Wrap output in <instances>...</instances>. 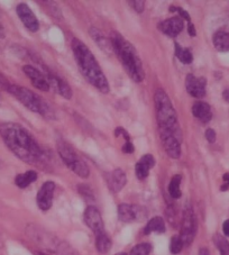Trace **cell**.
<instances>
[{
	"mask_svg": "<svg viewBox=\"0 0 229 255\" xmlns=\"http://www.w3.org/2000/svg\"><path fill=\"white\" fill-rule=\"evenodd\" d=\"M154 103H155L156 120L162 145L167 155L177 160L181 156L182 144V133L179 124L178 114L169 96L163 89H157L155 91Z\"/></svg>",
	"mask_w": 229,
	"mask_h": 255,
	"instance_id": "1",
	"label": "cell"
},
{
	"mask_svg": "<svg viewBox=\"0 0 229 255\" xmlns=\"http://www.w3.org/2000/svg\"><path fill=\"white\" fill-rule=\"evenodd\" d=\"M0 136L6 146L21 161L29 164H36L43 160V149L23 126L10 122L1 123Z\"/></svg>",
	"mask_w": 229,
	"mask_h": 255,
	"instance_id": "2",
	"label": "cell"
},
{
	"mask_svg": "<svg viewBox=\"0 0 229 255\" xmlns=\"http://www.w3.org/2000/svg\"><path fill=\"white\" fill-rule=\"evenodd\" d=\"M71 46L78 67L80 69L83 77L86 78V80L90 82L100 92L108 94L110 90L109 82L103 70H101L99 63L97 62L94 54L91 53L89 47L78 38L72 39Z\"/></svg>",
	"mask_w": 229,
	"mask_h": 255,
	"instance_id": "3",
	"label": "cell"
},
{
	"mask_svg": "<svg viewBox=\"0 0 229 255\" xmlns=\"http://www.w3.org/2000/svg\"><path fill=\"white\" fill-rule=\"evenodd\" d=\"M110 42H112L114 52L117 54L121 65L131 80L142 82L145 78V72L142 60L135 47L117 32H113L110 35Z\"/></svg>",
	"mask_w": 229,
	"mask_h": 255,
	"instance_id": "4",
	"label": "cell"
},
{
	"mask_svg": "<svg viewBox=\"0 0 229 255\" xmlns=\"http://www.w3.org/2000/svg\"><path fill=\"white\" fill-rule=\"evenodd\" d=\"M8 92L14 96L16 99H18L30 112L39 114V115L45 117L46 120H54L55 118V114L51 108L50 104H47L44 99L39 98L36 94H34L29 89H26V88L20 86L11 85L8 89Z\"/></svg>",
	"mask_w": 229,
	"mask_h": 255,
	"instance_id": "5",
	"label": "cell"
},
{
	"mask_svg": "<svg viewBox=\"0 0 229 255\" xmlns=\"http://www.w3.org/2000/svg\"><path fill=\"white\" fill-rule=\"evenodd\" d=\"M57 151H59L61 159L63 160L70 170H72L74 173L81 178L89 177V168H88L86 162L81 160V157L77 154V152L74 151L71 145H69L64 140H59L57 142Z\"/></svg>",
	"mask_w": 229,
	"mask_h": 255,
	"instance_id": "6",
	"label": "cell"
},
{
	"mask_svg": "<svg viewBox=\"0 0 229 255\" xmlns=\"http://www.w3.org/2000/svg\"><path fill=\"white\" fill-rule=\"evenodd\" d=\"M197 234V218L191 207H186L183 212L181 222V233L180 237L186 246L190 245Z\"/></svg>",
	"mask_w": 229,
	"mask_h": 255,
	"instance_id": "7",
	"label": "cell"
},
{
	"mask_svg": "<svg viewBox=\"0 0 229 255\" xmlns=\"http://www.w3.org/2000/svg\"><path fill=\"white\" fill-rule=\"evenodd\" d=\"M17 15H18L19 19L21 20V23L24 24V26L30 32H37L39 28V23L38 19L36 18L34 12L32 9L26 5V3H19L16 8Z\"/></svg>",
	"mask_w": 229,
	"mask_h": 255,
	"instance_id": "8",
	"label": "cell"
},
{
	"mask_svg": "<svg viewBox=\"0 0 229 255\" xmlns=\"http://www.w3.org/2000/svg\"><path fill=\"white\" fill-rule=\"evenodd\" d=\"M85 222L87 224V226L95 233V235L101 234V233L105 232L103 218H101L99 210L94 207V206H89V207L86 209Z\"/></svg>",
	"mask_w": 229,
	"mask_h": 255,
	"instance_id": "9",
	"label": "cell"
},
{
	"mask_svg": "<svg viewBox=\"0 0 229 255\" xmlns=\"http://www.w3.org/2000/svg\"><path fill=\"white\" fill-rule=\"evenodd\" d=\"M207 79L204 77H195L193 74H188L186 78V89L192 97L202 98L206 96Z\"/></svg>",
	"mask_w": 229,
	"mask_h": 255,
	"instance_id": "10",
	"label": "cell"
},
{
	"mask_svg": "<svg viewBox=\"0 0 229 255\" xmlns=\"http://www.w3.org/2000/svg\"><path fill=\"white\" fill-rule=\"evenodd\" d=\"M55 190V183L52 181H47L43 184L37 193V206L41 210H46L52 207L53 195Z\"/></svg>",
	"mask_w": 229,
	"mask_h": 255,
	"instance_id": "11",
	"label": "cell"
},
{
	"mask_svg": "<svg viewBox=\"0 0 229 255\" xmlns=\"http://www.w3.org/2000/svg\"><path fill=\"white\" fill-rule=\"evenodd\" d=\"M46 80L50 85V88H52L56 94H59L60 96H62L63 98L65 99H71L72 98V89L67 82H65L62 78L55 76L51 72H47V74H45Z\"/></svg>",
	"mask_w": 229,
	"mask_h": 255,
	"instance_id": "12",
	"label": "cell"
},
{
	"mask_svg": "<svg viewBox=\"0 0 229 255\" xmlns=\"http://www.w3.org/2000/svg\"><path fill=\"white\" fill-rule=\"evenodd\" d=\"M184 28V23L180 16H174L158 25V29L169 37H177Z\"/></svg>",
	"mask_w": 229,
	"mask_h": 255,
	"instance_id": "13",
	"label": "cell"
},
{
	"mask_svg": "<svg viewBox=\"0 0 229 255\" xmlns=\"http://www.w3.org/2000/svg\"><path fill=\"white\" fill-rule=\"evenodd\" d=\"M23 71L29 78V80L32 81L35 88H37V89L42 91H48L51 89L50 85H48L46 80L45 74L38 71L36 68L32 67V65H25V67H23Z\"/></svg>",
	"mask_w": 229,
	"mask_h": 255,
	"instance_id": "14",
	"label": "cell"
},
{
	"mask_svg": "<svg viewBox=\"0 0 229 255\" xmlns=\"http://www.w3.org/2000/svg\"><path fill=\"white\" fill-rule=\"evenodd\" d=\"M105 177L109 189L114 193L119 192L127 182L126 174L121 169H116L112 171V172L106 173Z\"/></svg>",
	"mask_w": 229,
	"mask_h": 255,
	"instance_id": "15",
	"label": "cell"
},
{
	"mask_svg": "<svg viewBox=\"0 0 229 255\" xmlns=\"http://www.w3.org/2000/svg\"><path fill=\"white\" fill-rule=\"evenodd\" d=\"M143 208L138 206H131L127 204H121L118 207V217L121 222L130 223L143 217Z\"/></svg>",
	"mask_w": 229,
	"mask_h": 255,
	"instance_id": "16",
	"label": "cell"
},
{
	"mask_svg": "<svg viewBox=\"0 0 229 255\" xmlns=\"http://www.w3.org/2000/svg\"><path fill=\"white\" fill-rule=\"evenodd\" d=\"M155 165V159L151 154H145L144 156L140 157V160L137 162L135 168L136 177L139 180H144L148 177L149 170Z\"/></svg>",
	"mask_w": 229,
	"mask_h": 255,
	"instance_id": "17",
	"label": "cell"
},
{
	"mask_svg": "<svg viewBox=\"0 0 229 255\" xmlns=\"http://www.w3.org/2000/svg\"><path fill=\"white\" fill-rule=\"evenodd\" d=\"M192 114L193 116L202 123H205V124L210 122L211 118H213L210 106L207 103H204V101H197V103L193 104Z\"/></svg>",
	"mask_w": 229,
	"mask_h": 255,
	"instance_id": "18",
	"label": "cell"
},
{
	"mask_svg": "<svg viewBox=\"0 0 229 255\" xmlns=\"http://www.w3.org/2000/svg\"><path fill=\"white\" fill-rule=\"evenodd\" d=\"M90 35H91V37L95 39L96 43L100 46V48H103L104 52H107V53H110V52L114 51L110 39L106 38L104 33L101 32L100 29L96 28V27H92L90 29Z\"/></svg>",
	"mask_w": 229,
	"mask_h": 255,
	"instance_id": "19",
	"label": "cell"
},
{
	"mask_svg": "<svg viewBox=\"0 0 229 255\" xmlns=\"http://www.w3.org/2000/svg\"><path fill=\"white\" fill-rule=\"evenodd\" d=\"M36 180H37L36 171L29 170V171H26L25 173L17 175L15 178V183L18 188L24 189V188H27L29 184H32L34 181H36Z\"/></svg>",
	"mask_w": 229,
	"mask_h": 255,
	"instance_id": "20",
	"label": "cell"
},
{
	"mask_svg": "<svg viewBox=\"0 0 229 255\" xmlns=\"http://www.w3.org/2000/svg\"><path fill=\"white\" fill-rule=\"evenodd\" d=\"M213 42L216 50H218L219 52L229 51V33L227 32L215 33L213 37Z\"/></svg>",
	"mask_w": 229,
	"mask_h": 255,
	"instance_id": "21",
	"label": "cell"
},
{
	"mask_svg": "<svg viewBox=\"0 0 229 255\" xmlns=\"http://www.w3.org/2000/svg\"><path fill=\"white\" fill-rule=\"evenodd\" d=\"M164 233L165 232V223L162 217H153L151 221L147 223V225L144 228V234L148 235L151 233Z\"/></svg>",
	"mask_w": 229,
	"mask_h": 255,
	"instance_id": "22",
	"label": "cell"
},
{
	"mask_svg": "<svg viewBox=\"0 0 229 255\" xmlns=\"http://www.w3.org/2000/svg\"><path fill=\"white\" fill-rule=\"evenodd\" d=\"M96 248L100 253H107L112 249V240L107 235V233L104 232L101 234L96 235Z\"/></svg>",
	"mask_w": 229,
	"mask_h": 255,
	"instance_id": "23",
	"label": "cell"
},
{
	"mask_svg": "<svg viewBox=\"0 0 229 255\" xmlns=\"http://www.w3.org/2000/svg\"><path fill=\"white\" fill-rule=\"evenodd\" d=\"M174 47H175V56L180 60V62H182L183 64L192 63L193 55L189 48H183L178 43L174 44Z\"/></svg>",
	"mask_w": 229,
	"mask_h": 255,
	"instance_id": "24",
	"label": "cell"
},
{
	"mask_svg": "<svg viewBox=\"0 0 229 255\" xmlns=\"http://www.w3.org/2000/svg\"><path fill=\"white\" fill-rule=\"evenodd\" d=\"M181 181H182V177L180 174L174 175L170 181L169 193L172 198H174V199H178V198H180L182 195L181 188H180V186H181Z\"/></svg>",
	"mask_w": 229,
	"mask_h": 255,
	"instance_id": "25",
	"label": "cell"
},
{
	"mask_svg": "<svg viewBox=\"0 0 229 255\" xmlns=\"http://www.w3.org/2000/svg\"><path fill=\"white\" fill-rule=\"evenodd\" d=\"M214 243L217 246L220 255H229V242L223 235L216 234L214 236Z\"/></svg>",
	"mask_w": 229,
	"mask_h": 255,
	"instance_id": "26",
	"label": "cell"
},
{
	"mask_svg": "<svg viewBox=\"0 0 229 255\" xmlns=\"http://www.w3.org/2000/svg\"><path fill=\"white\" fill-rule=\"evenodd\" d=\"M183 242L181 240V237L180 235H174L173 237L171 239V243H170V251L172 254H179L181 252L182 249H183Z\"/></svg>",
	"mask_w": 229,
	"mask_h": 255,
	"instance_id": "27",
	"label": "cell"
},
{
	"mask_svg": "<svg viewBox=\"0 0 229 255\" xmlns=\"http://www.w3.org/2000/svg\"><path fill=\"white\" fill-rule=\"evenodd\" d=\"M152 251V245L148 243H142L136 245L133 250L130 251V255H149Z\"/></svg>",
	"mask_w": 229,
	"mask_h": 255,
	"instance_id": "28",
	"label": "cell"
},
{
	"mask_svg": "<svg viewBox=\"0 0 229 255\" xmlns=\"http://www.w3.org/2000/svg\"><path fill=\"white\" fill-rule=\"evenodd\" d=\"M129 3L131 5V7L134 8V9L138 12V14H142L144 11V8H145V1H140V0H134V1H129Z\"/></svg>",
	"mask_w": 229,
	"mask_h": 255,
	"instance_id": "29",
	"label": "cell"
},
{
	"mask_svg": "<svg viewBox=\"0 0 229 255\" xmlns=\"http://www.w3.org/2000/svg\"><path fill=\"white\" fill-rule=\"evenodd\" d=\"M170 11H177V12H179V14L181 15L182 18L187 19V20H188V23H190V15H189V12H188V11H186L184 9H182V8L172 6V7L170 8Z\"/></svg>",
	"mask_w": 229,
	"mask_h": 255,
	"instance_id": "30",
	"label": "cell"
},
{
	"mask_svg": "<svg viewBox=\"0 0 229 255\" xmlns=\"http://www.w3.org/2000/svg\"><path fill=\"white\" fill-rule=\"evenodd\" d=\"M114 136H116V137H118V136H122V137L125 138L126 142H128V140H130L129 134L127 133V130L122 128V127H117V128L114 129Z\"/></svg>",
	"mask_w": 229,
	"mask_h": 255,
	"instance_id": "31",
	"label": "cell"
},
{
	"mask_svg": "<svg viewBox=\"0 0 229 255\" xmlns=\"http://www.w3.org/2000/svg\"><path fill=\"white\" fill-rule=\"evenodd\" d=\"M10 83H9V81H8V79L3 76V74L0 72V88H1V89H3V90H6V91H8V89H9L10 88Z\"/></svg>",
	"mask_w": 229,
	"mask_h": 255,
	"instance_id": "32",
	"label": "cell"
},
{
	"mask_svg": "<svg viewBox=\"0 0 229 255\" xmlns=\"http://www.w3.org/2000/svg\"><path fill=\"white\" fill-rule=\"evenodd\" d=\"M122 153H126V154H131V153H134L135 151V146L134 144L130 142V140H128V142H125L124 146H122L121 148Z\"/></svg>",
	"mask_w": 229,
	"mask_h": 255,
	"instance_id": "33",
	"label": "cell"
},
{
	"mask_svg": "<svg viewBox=\"0 0 229 255\" xmlns=\"http://www.w3.org/2000/svg\"><path fill=\"white\" fill-rule=\"evenodd\" d=\"M216 137H217V135H216V131L213 128H208L206 130V138L208 140L209 143H215L216 142Z\"/></svg>",
	"mask_w": 229,
	"mask_h": 255,
	"instance_id": "34",
	"label": "cell"
},
{
	"mask_svg": "<svg viewBox=\"0 0 229 255\" xmlns=\"http://www.w3.org/2000/svg\"><path fill=\"white\" fill-rule=\"evenodd\" d=\"M223 179H224L225 183L223 184L222 190H223V191H225V190H228V189H229V173H225V174H224V177H223Z\"/></svg>",
	"mask_w": 229,
	"mask_h": 255,
	"instance_id": "35",
	"label": "cell"
},
{
	"mask_svg": "<svg viewBox=\"0 0 229 255\" xmlns=\"http://www.w3.org/2000/svg\"><path fill=\"white\" fill-rule=\"evenodd\" d=\"M188 32H189V34H190V36H192V37L196 36V34H197L196 28H195V26H193L191 21L188 24Z\"/></svg>",
	"mask_w": 229,
	"mask_h": 255,
	"instance_id": "36",
	"label": "cell"
},
{
	"mask_svg": "<svg viewBox=\"0 0 229 255\" xmlns=\"http://www.w3.org/2000/svg\"><path fill=\"white\" fill-rule=\"evenodd\" d=\"M223 231L224 234L229 237V219H227V221L223 224Z\"/></svg>",
	"mask_w": 229,
	"mask_h": 255,
	"instance_id": "37",
	"label": "cell"
},
{
	"mask_svg": "<svg viewBox=\"0 0 229 255\" xmlns=\"http://www.w3.org/2000/svg\"><path fill=\"white\" fill-rule=\"evenodd\" d=\"M223 98L227 101V103H229V88H227L226 90H224L223 92Z\"/></svg>",
	"mask_w": 229,
	"mask_h": 255,
	"instance_id": "38",
	"label": "cell"
},
{
	"mask_svg": "<svg viewBox=\"0 0 229 255\" xmlns=\"http://www.w3.org/2000/svg\"><path fill=\"white\" fill-rule=\"evenodd\" d=\"M199 255H210L209 250L207 249V248H202V249H200V251H199Z\"/></svg>",
	"mask_w": 229,
	"mask_h": 255,
	"instance_id": "39",
	"label": "cell"
},
{
	"mask_svg": "<svg viewBox=\"0 0 229 255\" xmlns=\"http://www.w3.org/2000/svg\"><path fill=\"white\" fill-rule=\"evenodd\" d=\"M3 37H5V29H3L2 25L0 24V39H2Z\"/></svg>",
	"mask_w": 229,
	"mask_h": 255,
	"instance_id": "40",
	"label": "cell"
},
{
	"mask_svg": "<svg viewBox=\"0 0 229 255\" xmlns=\"http://www.w3.org/2000/svg\"><path fill=\"white\" fill-rule=\"evenodd\" d=\"M36 255H47V254H44V253H39L38 252V253H36Z\"/></svg>",
	"mask_w": 229,
	"mask_h": 255,
	"instance_id": "41",
	"label": "cell"
},
{
	"mask_svg": "<svg viewBox=\"0 0 229 255\" xmlns=\"http://www.w3.org/2000/svg\"><path fill=\"white\" fill-rule=\"evenodd\" d=\"M116 255H127L126 253H118V254H116Z\"/></svg>",
	"mask_w": 229,
	"mask_h": 255,
	"instance_id": "42",
	"label": "cell"
}]
</instances>
